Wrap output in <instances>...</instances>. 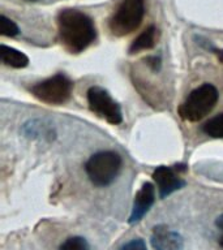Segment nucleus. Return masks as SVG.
<instances>
[{
	"instance_id": "3",
	"label": "nucleus",
	"mask_w": 223,
	"mask_h": 250,
	"mask_svg": "<svg viewBox=\"0 0 223 250\" xmlns=\"http://www.w3.org/2000/svg\"><path fill=\"white\" fill-rule=\"evenodd\" d=\"M145 15V0H120L110 17L109 27L116 37H124L134 30L142 22Z\"/></svg>"
},
{
	"instance_id": "20",
	"label": "nucleus",
	"mask_w": 223,
	"mask_h": 250,
	"mask_svg": "<svg viewBox=\"0 0 223 250\" xmlns=\"http://www.w3.org/2000/svg\"><path fill=\"white\" fill-rule=\"evenodd\" d=\"M30 1H35V0H30Z\"/></svg>"
},
{
	"instance_id": "12",
	"label": "nucleus",
	"mask_w": 223,
	"mask_h": 250,
	"mask_svg": "<svg viewBox=\"0 0 223 250\" xmlns=\"http://www.w3.org/2000/svg\"><path fill=\"white\" fill-rule=\"evenodd\" d=\"M202 132L211 138H223V112L202 125Z\"/></svg>"
},
{
	"instance_id": "4",
	"label": "nucleus",
	"mask_w": 223,
	"mask_h": 250,
	"mask_svg": "<svg viewBox=\"0 0 223 250\" xmlns=\"http://www.w3.org/2000/svg\"><path fill=\"white\" fill-rule=\"evenodd\" d=\"M121 158L115 151H99L85 164L86 175L95 187H107L113 183L121 169Z\"/></svg>"
},
{
	"instance_id": "5",
	"label": "nucleus",
	"mask_w": 223,
	"mask_h": 250,
	"mask_svg": "<svg viewBox=\"0 0 223 250\" xmlns=\"http://www.w3.org/2000/svg\"><path fill=\"white\" fill-rule=\"evenodd\" d=\"M72 89L73 82L66 74L58 73L45 81L35 83L30 91L38 101L47 104L59 105L69 99Z\"/></svg>"
},
{
	"instance_id": "13",
	"label": "nucleus",
	"mask_w": 223,
	"mask_h": 250,
	"mask_svg": "<svg viewBox=\"0 0 223 250\" xmlns=\"http://www.w3.org/2000/svg\"><path fill=\"white\" fill-rule=\"evenodd\" d=\"M59 250H90V246L85 238L81 236L68 237L63 242Z\"/></svg>"
},
{
	"instance_id": "9",
	"label": "nucleus",
	"mask_w": 223,
	"mask_h": 250,
	"mask_svg": "<svg viewBox=\"0 0 223 250\" xmlns=\"http://www.w3.org/2000/svg\"><path fill=\"white\" fill-rule=\"evenodd\" d=\"M156 201V188L152 183H145L141 189L137 191L133 201V207L131 216H129V224L138 223L145 215L148 214V211L152 208Z\"/></svg>"
},
{
	"instance_id": "16",
	"label": "nucleus",
	"mask_w": 223,
	"mask_h": 250,
	"mask_svg": "<svg viewBox=\"0 0 223 250\" xmlns=\"http://www.w3.org/2000/svg\"><path fill=\"white\" fill-rule=\"evenodd\" d=\"M148 64L150 66H152L153 69L156 70V69H159V66H160V60L159 58H156V56H153V58H149L148 59Z\"/></svg>"
},
{
	"instance_id": "6",
	"label": "nucleus",
	"mask_w": 223,
	"mask_h": 250,
	"mask_svg": "<svg viewBox=\"0 0 223 250\" xmlns=\"http://www.w3.org/2000/svg\"><path fill=\"white\" fill-rule=\"evenodd\" d=\"M88 104L91 112L110 124L117 125L123 121L120 105L103 87L93 86L88 90Z\"/></svg>"
},
{
	"instance_id": "1",
	"label": "nucleus",
	"mask_w": 223,
	"mask_h": 250,
	"mask_svg": "<svg viewBox=\"0 0 223 250\" xmlns=\"http://www.w3.org/2000/svg\"><path fill=\"white\" fill-rule=\"evenodd\" d=\"M59 38L72 54H80L94 42L97 30L93 20L77 9H63L58 15Z\"/></svg>"
},
{
	"instance_id": "11",
	"label": "nucleus",
	"mask_w": 223,
	"mask_h": 250,
	"mask_svg": "<svg viewBox=\"0 0 223 250\" xmlns=\"http://www.w3.org/2000/svg\"><path fill=\"white\" fill-rule=\"evenodd\" d=\"M0 55H1V62L12 68H25L29 64V58L26 55L5 44H1L0 47Z\"/></svg>"
},
{
	"instance_id": "10",
	"label": "nucleus",
	"mask_w": 223,
	"mask_h": 250,
	"mask_svg": "<svg viewBox=\"0 0 223 250\" xmlns=\"http://www.w3.org/2000/svg\"><path fill=\"white\" fill-rule=\"evenodd\" d=\"M156 27L154 25H150L133 41L131 47H129V54H137V52H141V51L150 50V48L156 46Z\"/></svg>"
},
{
	"instance_id": "14",
	"label": "nucleus",
	"mask_w": 223,
	"mask_h": 250,
	"mask_svg": "<svg viewBox=\"0 0 223 250\" xmlns=\"http://www.w3.org/2000/svg\"><path fill=\"white\" fill-rule=\"evenodd\" d=\"M0 30H1V35L4 37H15L19 34V26L16 25L15 21H12L11 19H8L7 16H0Z\"/></svg>"
},
{
	"instance_id": "19",
	"label": "nucleus",
	"mask_w": 223,
	"mask_h": 250,
	"mask_svg": "<svg viewBox=\"0 0 223 250\" xmlns=\"http://www.w3.org/2000/svg\"><path fill=\"white\" fill-rule=\"evenodd\" d=\"M218 242H219V245H221L223 248V234H222V236H221V237H219Z\"/></svg>"
},
{
	"instance_id": "8",
	"label": "nucleus",
	"mask_w": 223,
	"mask_h": 250,
	"mask_svg": "<svg viewBox=\"0 0 223 250\" xmlns=\"http://www.w3.org/2000/svg\"><path fill=\"white\" fill-rule=\"evenodd\" d=\"M153 179L156 183L160 198H166L167 195L172 194L174 191L179 190L185 185L184 180H181L178 172L171 167L160 166L153 173Z\"/></svg>"
},
{
	"instance_id": "18",
	"label": "nucleus",
	"mask_w": 223,
	"mask_h": 250,
	"mask_svg": "<svg viewBox=\"0 0 223 250\" xmlns=\"http://www.w3.org/2000/svg\"><path fill=\"white\" fill-rule=\"evenodd\" d=\"M214 52H215V55L218 56L219 62L223 64V50H214Z\"/></svg>"
},
{
	"instance_id": "7",
	"label": "nucleus",
	"mask_w": 223,
	"mask_h": 250,
	"mask_svg": "<svg viewBox=\"0 0 223 250\" xmlns=\"http://www.w3.org/2000/svg\"><path fill=\"white\" fill-rule=\"evenodd\" d=\"M150 242L154 250H183L184 240L181 234L159 224L153 228Z\"/></svg>"
},
{
	"instance_id": "2",
	"label": "nucleus",
	"mask_w": 223,
	"mask_h": 250,
	"mask_svg": "<svg viewBox=\"0 0 223 250\" xmlns=\"http://www.w3.org/2000/svg\"><path fill=\"white\" fill-rule=\"evenodd\" d=\"M218 99L219 93L217 87L211 83H203L191 91L183 104L180 105V117L192 123L202 120L213 111Z\"/></svg>"
},
{
	"instance_id": "17",
	"label": "nucleus",
	"mask_w": 223,
	"mask_h": 250,
	"mask_svg": "<svg viewBox=\"0 0 223 250\" xmlns=\"http://www.w3.org/2000/svg\"><path fill=\"white\" fill-rule=\"evenodd\" d=\"M215 226H217V228H219V229L223 232V214L217 218V220H215Z\"/></svg>"
},
{
	"instance_id": "15",
	"label": "nucleus",
	"mask_w": 223,
	"mask_h": 250,
	"mask_svg": "<svg viewBox=\"0 0 223 250\" xmlns=\"http://www.w3.org/2000/svg\"><path fill=\"white\" fill-rule=\"evenodd\" d=\"M119 250H148V248L142 238H133L131 241L125 242Z\"/></svg>"
}]
</instances>
